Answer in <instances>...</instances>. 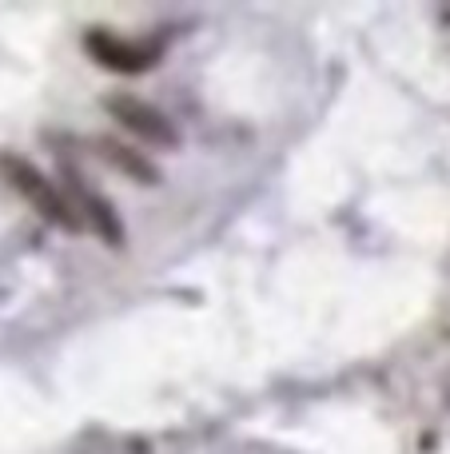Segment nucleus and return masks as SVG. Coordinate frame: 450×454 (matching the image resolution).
<instances>
[{
	"label": "nucleus",
	"instance_id": "1",
	"mask_svg": "<svg viewBox=\"0 0 450 454\" xmlns=\"http://www.w3.org/2000/svg\"><path fill=\"white\" fill-rule=\"evenodd\" d=\"M4 176H8V184L20 192L24 204H32V212L44 215L52 227H64V231H76L80 227V215H76V207H72L68 192L56 188L40 168H32V160L4 156Z\"/></svg>",
	"mask_w": 450,
	"mask_h": 454
},
{
	"label": "nucleus",
	"instance_id": "2",
	"mask_svg": "<svg viewBox=\"0 0 450 454\" xmlns=\"http://www.w3.org/2000/svg\"><path fill=\"white\" fill-rule=\"evenodd\" d=\"M84 48L96 64L112 72H148L159 60V44L156 40H124L108 28H92L84 36Z\"/></svg>",
	"mask_w": 450,
	"mask_h": 454
},
{
	"label": "nucleus",
	"instance_id": "3",
	"mask_svg": "<svg viewBox=\"0 0 450 454\" xmlns=\"http://www.w3.org/2000/svg\"><path fill=\"white\" fill-rule=\"evenodd\" d=\"M104 108H108V116L116 120L120 128H128L132 136H140V140L156 144V148H175V144H180V136H175L172 120H167L159 108H151L148 100H140V96L116 92V96H108V104H104Z\"/></svg>",
	"mask_w": 450,
	"mask_h": 454
},
{
	"label": "nucleus",
	"instance_id": "4",
	"mask_svg": "<svg viewBox=\"0 0 450 454\" xmlns=\"http://www.w3.org/2000/svg\"><path fill=\"white\" fill-rule=\"evenodd\" d=\"M64 192H68V200H72V207H76L80 223H88L104 243H112V247H120V243H124V227H120L116 207H112L108 200L96 196V192L88 188V184L80 180L76 172H72L68 180H64Z\"/></svg>",
	"mask_w": 450,
	"mask_h": 454
},
{
	"label": "nucleus",
	"instance_id": "5",
	"mask_svg": "<svg viewBox=\"0 0 450 454\" xmlns=\"http://www.w3.org/2000/svg\"><path fill=\"white\" fill-rule=\"evenodd\" d=\"M96 148L112 160V168H120V172L132 176V180H140V184H156L159 180V172L140 156V152L124 148V144H116V140H96Z\"/></svg>",
	"mask_w": 450,
	"mask_h": 454
}]
</instances>
